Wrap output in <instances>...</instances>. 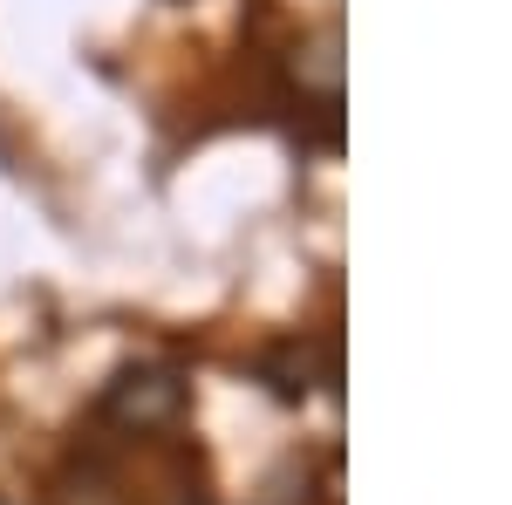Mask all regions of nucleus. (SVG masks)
<instances>
[{
    "instance_id": "1",
    "label": "nucleus",
    "mask_w": 512,
    "mask_h": 505,
    "mask_svg": "<svg viewBox=\"0 0 512 505\" xmlns=\"http://www.w3.org/2000/svg\"><path fill=\"white\" fill-rule=\"evenodd\" d=\"M178 410H185V383L171 376V369H123L117 383L103 389V417L123 430H164L178 424Z\"/></svg>"
}]
</instances>
